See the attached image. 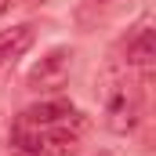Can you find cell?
Returning a JSON list of instances; mask_svg holds the SVG:
<instances>
[{"label":"cell","mask_w":156,"mask_h":156,"mask_svg":"<svg viewBox=\"0 0 156 156\" xmlns=\"http://www.w3.org/2000/svg\"><path fill=\"white\" fill-rule=\"evenodd\" d=\"M66 116H73V105L55 98V102H37L26 109V123L29 127H51V123H62Z\"/></svg>","instance_id":"4"},{"label":"cell","mask_w":156,"mask_h":156,"mask_svg":"<svg viewBox=\"0 0 156 156\" xmlns=\"http://www.w3.org/2000/svg\"><path fill=\"white\" fill-rule=\"evenodd\" d=\"M153 58H156L153 29H138V37L127 44V62H131V66H138V69H145V66H153Z\"/></svg>","instance_id":"6"},{"label":"cell","mask_w":156,"mask_h":156,"mask_svg":"<svg viewBox=\"0 0 156 156\" xmlns=\"http://www.w3.org/2000/svg\"><path fill=\"white\" fill-rule=\"evenodd\" d=\"M80 149V138L66 127H55L47 134H40V156H73Z\"/></svg>","instance_id":"5"},{"label":"cell","mask_w":156,"mask_h":156,"mask_svg":"<svg viewBox=\"0 0 156 156\" xmlns=\"http://www.w3.org/2000/svg\"><path fill=\"white\" fill-rule=\"evenodd\" d=\"M105 116H109V131H116V134H127V131H131V127L138 123V98H134V94H131L127 87L113 91Z\"/></svg>","instance_id":"2"},{"label":"cell","mask_w":156,"mask_h":156,"mask_svg":"<svg viewBox=\"0 0 156 156\" xmlns=\"http://www.w3.org/2000/svg\"><path fill=\"white\" fill-rule=\"evenodd\" d=\"M69 73H73V51L69 47H55V51H47L33 66L29 87L33 91H58V87H66Z\"/></svg>","instance_id":"1"},{"label":"cell","mask_w":156,"mask_h":156,"mask_svg":"<svg viewBox=\"0 0 156 156\" xmlns=\"http://www.w3.org/2000/svg\"><path fill=\"white\" fill-rule=\"evenodd\" d=\"M7 4H11V0H0V15H4V11H7Z\"/></svg>","instance_id":"8"},{"label":"cell","mask_w":156,"mask_h":156,"mask_svg":"<svg viewBox=\"0 0 156 156\" xmlns=\"http://www.w3.org/2000/svg\"><path fill=\"white\" fill-rule=\"evenodd\" d=\"M123 0H87V7H94L98 15H109V11H116Z\"/></svg>","instance_id":"7"},{"label":"cell","mask_w":156,"mask_h":156,"mask_svg":"<svg viewBox=\"0 0 156 156\" xmlns=\"http://www.w3.org/2000/svg\"><path fill=\"white\" fill-rule=\"evenodd\" d=\"M33 26H15V29H4L0 33V66H11V62H18L29 47H33Z\"/></svg>","instance_id":"3"}]
</instances>
